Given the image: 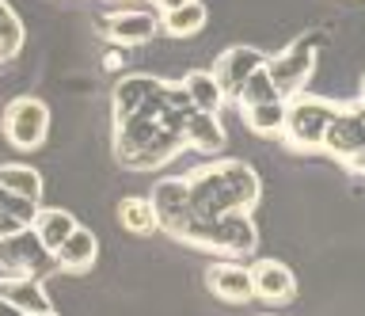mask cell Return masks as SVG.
Instances as JSON below:
<instances>
[{"label":"cell","mask_w":365,"mask_h":316,"mask_svg":"<svg viewBox=\"0 0 365 316\" xmlns=\"http://www.w3.org/2000/svg\"><path fill=\"white\" fill-rule=\"evenodd\" d=\"M73 229H76L73 210H61V206H38V213H34V221H31V233L42 240L46 252H57V244H61Z\"/></svg>","instance_id":"obj_17"},{"label":"cell","mask_w":365,"mask_h":316,"mask_svg":"<svg viewBox=\"0 0 365 316\" xmlns=\"http://www.w3.org/2000/svg\"><path fill=\"white\" fill-rule=\"evenodd\" d=\"M160 88H164V81H160V76H148V73L122 76V81L114 84V122L130 118L133 111H141L148 99L160 96Z\"/></svg>","instance_id":"obj_14"},{"label":"cell","mask_w":365,"mask_h":316,"mask_svg":"<svg viewBox=\"0 0 365 316\" xmlns=\"http://www.w3.org/2000/svg\"><path fill=\"white\" fill-rule=\"evenodd\" d=\"M182 88H187L194 111H210V115H217V111H221V103H225V92H221V84L213 81L210 69L187 73V76H182Z\"/></svg>","instance_id":"obj_19"},{"label":"cell","mask_w":365,"mask_h":316,"mask_svg":"<svg viewBox=\"0 0 365 316\" xmlns=\"http://www.w3.org/2000/svg\"><path fill=\"white\" fill-rule=\"evenodd\" d=\"M251 275V293L267 305H289L297 297V278L282 259H255L247 267Z\"/></svg>","instance_id":"obj_8"},{"label":"cell","mask_w":365,"mask_h":316,"mask_svg":"<svg viewBox=\"0 0 365 316\" xmlns=\"http://www.w3.org/2000/svg\"><path fill=\"white\" fill-rule=\"evenodd\" d=\"M205 19H210V12H205L202 0H187L182 8L160 12V27H164L171 39H194V35L205 27Z\"/></svg>","instance_id":"obj_18"},{"label":"cell","mask_w":365,"mask_h":316,"mask_svg":"<svg viewBox=\"0 0 365 316\" xmlns=\"http://www.w3.org/2000/svg\"><path fill=\"white\" fill-rule=\"evenodd\" d=\"M23 42H27L23 19L16 16V8H11L8 0H0V65H8L11 58H19Z\"/></svg>","instance_id":"obj_22"},{"label":"cell","mask_w":365,"mask_h":316,"mask_svg":"<svg viewBox=\"0 0 365 316\" xmlns=\"http://www.w3.org/2000/svg\"><path fill=\"white\" fill-rule=\"evenodd\" d=\"M23 316H57L53 309H42V312H23Z\"/></svg>","instance_id":"obj_30"},{"label":"cell","mask_w":365,"mask_h":316,"mask_svg":"<svg viewBox=\"0 0 365 316\" xmlns=\"http://www.w3.org/2000/svg\"><path fill=\"white\" fill-rule=\"evenodd\" d=\"M0 297H8L19 312H42L50 309V297L42 290V278L34 275H0Z\"/></svg>","instance_id":"obj_16"},{"label":"cell","mask_w":365,"mask_h":316,"mask_svg":"<svg viewBox=\"0 0 365 316\" xmlns=\"http://www.w3.org/2000/svg\"><path fill=\"white\" fill-rule=\"evenodd\" d=\"M0 267L8 270V275H53L57 263H53V252H46L42 240L31 233V225L16 236H8V240H0Z\"/></svg>","instance_id":"obj_6"},{"label":"cell","mask_w":365,"mask_h":316,"mask_svg":"<svg viewBox=\"0 0 365 316\" xmlns=\"http://www.w3.org/2000/svg\"><path fill=\"white\" fill-rule=\"evenodd\" d=\"M244 122L259 133V138H278V133H282V122H285V99L244 107Z\"/></svg>","instance_id":"obj_23"},{"label":"cell","mask_w":365,"mask_h":316,"mask_svg":"<svg viewBox=\"0 0 365 316\" xmlns=\"http://www.w3.org/2000/svg\"><path fill=\"white\" fill-rule=\"evenodd\" d=\"M262 69L274 81V88L282 92V99H289L297 92H304L308 76L316 69V42L312 39H297L285 50H278L274 58L262 61Z\"/></svg>","instance_id":"obj_5"},{"label":"cell","mask_w":365,"mask_h":316,"mask_svg":"<svg viewBox=\"0 0 365 316\" xmlns=\"http://www.w3.org/2000/svg\"><path fill=\"white\" fill-rule=\"evenodd\" d=\"M342 164H346L354 175H365V145H361V149L354 153V156H346V160H342Z\"/></svg>","instance_id":"obj_26"},{"label":"cell","mask_w":365,"mask_h":316,"mask_svg":"<svg viewBox=\"0 0 365 316\" xmlns=\"http://www.w3.org/2000/svg\"><path fill=\"white\" fill-rule=\"evenodd\" d=\"M182 149L217 156V153L225 149V126H221V118L210 115V111H194V115L182 122Z\"/></svg>","instance_id":"obj_15"},{"label":"cell","mask_w":365,"mask_h":316,"mask_svg":"<svg viewBox=\"0 0 365 316\" xmlns=\"http://www.w3.org/2000/svg\"><path fill=\"white\" fill-rule=\"evenodd\" d=\"M118 225L133 236H153L160 225H156V213H153V202L141 198V195H130L118 202Z\"/></svg>","instance_id":"obj_20"},{"label":"cell","mask_w":365,"mask_h":316,"mask_svg":"<svg viewBox=\"0 0 365 316\" xmlns=\"http://www.w3.org/2000/svg\"><path fill=\"white\" fill-rule=\"evenodd\" d=\"M232 99H236V107L244 111V107H255V103H274V99H282V92L274 88V81L267 76V69H255L244 84H240V92H236Z\"/></svg>","instance_id":"obj_24"},{"label":"cell","mask_w":365,"mask_h":316,"mask_svg":"<svg viewBox=\"0 0 365 316\" xmlns=\"http://www.w3.org/2000/svg\"><path fill=\"white\" fill-rule=\"evenodd\" d=\"M358 103H361V107H365V81H361V99H358Z\"/></svg>","instance_id":"obj_31"},{"label":"cell","mask_w":365,"mask_h":316,"mask_svg":"<svg viewBox=\"0 0 365 316\" xmlns=\"http://www.w3.org/2000/svg\"><path fill=\"white\" fill-rule=\"evenodd\" d=\"M0 275H4V267H0Z\"/></svg>","instance_id":"obj_33"},{"label":"cell","mask_w":365,"mask_h":316,"mask_svg":"<svg viewBox=\"0 0 365 316\" xmlns=\"http://www.w3.org/2000/svg\"><path fill=\"white\" fill-rule=\"evenodd\" d=\"M361 145H365V126H361L358 103H354V107H342L339 103V111H335V118H331V126H327L324 145H319V149L331 153L335 160H346V156H354Z\"/></svg>","instance_id":"obj_11"},{"label":"cell","mask_w":365,"mask_h":316,"mask_svg":"<svg viewBox=\"0 0 365 316\" xmlns=\"http://www.w3.org/2000/svg\"><path fill=\"white\" fill-rule=\"evenodd\" d=\"M0 190L38 202L42 198V175L31 164H0Z\"/></svg>","instance_id":"obj_21"},{"label":"cell","mask_w":365,"mask_h":316,"mask_svg":"<svg viewBox=\"0 0 365 316\" xmlns=\"http://www.w3.org/2000/svg\"><path fill=\"white\" fill-rule=\"evenodd\" d=\"M335 111H339V103H331L324 96L297 92V96L285 99V122H282L278 138L285 141V149H293V153H319Z\"/></svg>","instance_id":"obj_3"},{"label":"cell","mask_w":365,"mask_h":316,"mask_svg":"<svg viewBox=\"0 0 365 316\" xmlns=\"http://www.w3.org/2000/svg\"><path fill=\"white\" fill-rule=\"evenodd\" d=\"M153 4L160 8V12H171V8H182L187 0H153Z\"/></svg>","instance_id":"obj_27"},{"label":"cell","mask_w":365,"mask_h":316,"mask_svg":"<svg viewBox=\"0 0 365 316\" xmlns=\"http://www.w3.org/2000/svg\"><path fill=\"white\" fill-rule=\"evenodd\" d=\"M179 240L225 255H247L259 244V229L251 221V210H228L217 213V218H190L187 229L179 233Z\"/></svg>","instance_id":"obj_2"},{"label":"cell","mask_w":365,"mask_h":316,"mask_svg":"<svg viewBox=\"0 0 365 316\" xmlns=\"http://www.w3.org/2000/svg\"><path fill=\"white\" fill-rule=\"evenodd\" d=\"M0 133L19 153L42 149L46 138H50V107L34 96H16L0 115Z\"/></svg>","instance_id":"obj_4"},{"label":"cell","mask_w":365,"mask_h":316,"mask_svg":"<svg viewBox=\"0 0 365 316\" xmlns=\"http://www.w3.org/2000/svg\"><path fill=\"white\" fill-rule=\"evenodd\" d=\"M103 65H107V69L114 73V69L122 65V50H110V53H107V61H103Z\"/></svg>","instance_id":"obj_28"},{"label":"cell","mask_w":365,"mask_h":316,"mask_svg":"<svg viewBox=\"0 0 365 316\" xmlns=\"http://www.w3.org/2000/svg\"><path fill=\"white\" fill-rule=\"evenodd\" d=\"M358 111H361V126H365V107H361V103H358Z\"/></svg>","instance_id":"obj_32"},{"label":"cell","mask_w":365,"mask_h":316,"mask_svg":"<svg viewBox=\"0 0 365 316\" xmlns=\"http://www.w3.org/2000/svg\"><path fill=\"white\" fill-rule=\"evenodd\" d=\"M96 255H99L96 233L84 229V225H76V229L68 233L61 244H57L53 263H57V270H68V275H84V270L96 263Z\"/></svg>","instance_id":"obj_13"},{"label":"cell","mask_w":365,"mask_h":316,"mask_svg":"<svg viewBox=\"0 0 365 316\" xmlns=\"http://www.w3.org/2000/svg\"><path fill=\"white\" fill-rule=\"evenodd\" d=\"M0 316H23L19 309H16V305H11L8 297H0Z\"/></svg>","instance_id":"obj_29"},{"label":"cell","mask_w":365,"mask_h":316,"mask_svg":"<svg viewBox=\"0 0 365 316\" xmlns=\"http://www.w3.org/2000/svg\"><path fill=\"white\" fill-rule=\"evenodd\" d=\"M148 202H153V213H156V225L164 229L168 236H175L187 229L190 221V202H187V179L182 175H168L160 179V183L153 187V195H148Z\"/></svg>","instance_id":"obj_7"},{"label":"cell","mask_w":365,"mask_h":316,"mask_svg":"<svg viewBox=\"0 0 365 316\" xmlns=\"http://www.w3.org/2000/svg\"><path fill=\"white\" fill-rule=\"evenodd\" d=\"M262 61H267V53L255 50V46H232V50H225L221 58L213 61V81L221 84V92L225 99H232L240 92V84L247 81L255 69H262Z\"/></svg>","instance_id":"obj_9"},{"label":"cell","mask_w":365,"mask_h":316,"mask_svg":"<svg viewBox=\"0 0 365 316\" xmlns=\"http://www.w3.org/2000/svg\"><path fill=\"white\" fill-rule=\"evenodd\" d=\"M205 286L217 301L225 305H247L255 293H251V275L244 263H213L205 270Z\"/></svg>","instance_id":"obj_12"},{"label":"cell","mask_w":365,"mask_h":316,"mask_svg":"<svg viewBox=\"0 0 365 316\" xmlns=\"http://www.w3.org/2000/svg\"><path fill=\"white\" fill-rule=\"evenodd\" d=\"M156 27H160V19L153 12H141V8H122V12H110L103 19V35H107L118 50L145 46V42L156 35Z\"/></svg>","instance_id":"obj_10"},{"label":"cell","mask_w":365,"mask_h":316,"mask_svg":"<svg viewBox=\"0 0 365 316\" xmlns=\"http://www.w3.org/2000/svg\"><path fill=\"white\" fill-rule=\"evenodd\" d=\"M187 179V202L190 218H217L228 210H251L262 195L255 168L244 160H213L205 168H194Z\"/></svg>","instance_id":"obj_1"},{"label":"cell","mask_w":365,"mask_h":316,"mask_svg":"<svg viewBox=\"0 0 365 316\" xmlns=\"http://www.w3.org/2000/svg\"><path fill=\"white\" fill-rule=\"evenodd\" d=\"M27 229V221H19L16 213H8V210H0V240H8V236H16Z\"/></svg>","instance_id":"obj_25"}]
</instances>
